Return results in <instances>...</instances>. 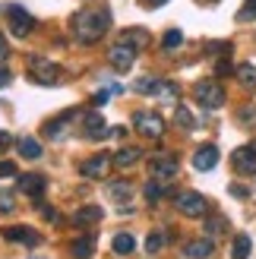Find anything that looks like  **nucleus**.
Returning a JSON list of instances; mask_svg holds the SVG:
<instances>
[{"instance_id": "15", "label": "nucleus", "mask_w": 256, "mask_h": 259, "mask_svg": "<svg viewBox=\"0 0 256 259\" xmlns=\"http://www.w3.org/2000/svg\"><path fill=\"white\" fill-rule=\"evenodd\" d=\"M212 253H215V240H209V237L184 243V259H209Z\"/></svg>"}, {"instance_id": "16", "label": "nucleus", "mask_w": 256, "mask_h": 259, "mask_svg": "<svg viewBox=\"0 0 256 259\" xmlns=\"http://www.w3.org/2000/svg\"><path fill=\"white\" fill-rule=\"evenodd\" d=\"M82 133H86L89 139H105L111 130H108L105 120H101V114L92 111V114H86V117H82Z\"/></svg>"}, {"instance_id": "22", "label": "nucleus", "mask_w": 256, "mask_h": 259, "mask_svg": "<svg viewBox=\"0 0 256 259\" xmlns=\"http://www.w3.org/2000/svg\"><path fill=\"white\" fill-rule=\"evenodd\" d=\"M250 250H253L250 234H237V237H234V247H231V259H247Z\"/></svg>"}, {"instance_id": "3", "label": "nucleus", "mask_w": 256, "mask_h": 259, "mask_svg": "<svg viewBox=\"0 0 256 259\" xmlns=\"http://www.w3.org/2000/svg\"><path fill=\"white\" fill-rule=\"evenodd\" d=\"M193 98H196L199 108L219 111V108L225 105V89H222V82H215V79H199V82L193 85Z\"/></svg>"}, {"instance_id": "24", "label": "nucleus", "mask_w": 256, "mask_h": 259, "mask_svg": "<svg viewBox=\"0 0 256 259\" xmlns=\"http://www.w3.org/2000/svg\"><path fill=\"white\" fill-rule=\"evenodd\" d=\"M234 76L240 79V85L256 89V67H253V63H240V67L234 70Z\"/></svg>"}, {"instance_id": "13", "label": "nucleus", "mask_w": 256, "mask_h": 259, "mask_svg": "<svg viewBox=\"0 0 256 259\" xmlns=\"http://www.w3.org/2000/svg\"><path fill=\"white\" fill-rule=\"evenodd\" d=\"M219 146H212V142H206V146H199L196 152H193V167L196 171H212L215 164H219Z\"/></svg>"}, {"instance_id": "31", "label": "nucleus", "mask_w": 256, "mask_h": 259, "mask_svg": "<svg viewBox=\"0 0 256 259\" xmlns=\"http://www.w3.org/2000/svg\"><path fill=\"white\" fill-rule=\"evenodd\" d=\"M250 19H256V0H247L244 10L237 13V22H250Z\"/></svg>"}, {"instance_id": "37", "label": "nucleus", "mask_w": 256, "mask_h": 259, "mask_svg": "<svg viewBox=\"0 0 256 259\" xmlns=\"http://www.w3.org/2000/svg\"><path fill=\"white\" fill-rule=\"evenodd\" d=\"M10 79H13V73H10L7 67H0V89H4V85H10Z\"/></svg>"}, {"instance_id": "17", "label": "nucleus", "mask_w": 256, "mask_h": 259, "mask_svg": "<svg viewBox=\"0 0 256 259\" xmlns=\"http://www.w3.org/2000/svg\"><path fill=\"white\" fill-rule=\"evenodd\" d=\"M95 253V234H79L70 243V256L73 259H92Z\"/></svg>"}, {"instance_id": "21", "label": "nucleus", "mask_w": 256, "mask_h": 259, "mask_svg": "<svg viewBox=\"0 0 256 259\" xmlns=\"http://www.w3.org/2000/svg\"><path fill=\"white\" fill-rule=\"evenodd\" d=\"M70 117H73V114H63V117H57V120H48L45 123V136L48 139H60L63 130H67V123H70Z\"/></svg>"}, {"instance_id": "1", "label": "nucleus", "mask_w": 256, "mask_h": 259, "mask_svg": "<svg viewBox=\"0 0 256 259\" xmlns=\"http://www.w3.org/2000/svg\"><path fill=\"white\" fill-rule=\"evenodd\" d=\"M111 25V13L101 7H86L73 16V35L79 45H95Z\"/></svg>"}, {"instance_id": "12", "label": "nucleus", "mask_w": 256, "mask_h": 259, "mask_svg": "<svg viewBox=\"0 0 256 259\" xmlns=\"http://www.w3.org/2000/svg\"><path fill=\"white\" fill-rule=\"evenodd\" d=\"M149 171H152L155 180H168V177H174L177 171H181V164H177L174 155H155V158L149 161Z\"/></svg>"}, {"instance_id": "2", "label": "nucleus", "mask_w": 256, "mask_h": 259, "mask_svg": "<svg viewBox=\"0 0 256 259\" xmlns=\"http://www.w3.org/2000/svg\"><path fill=\"white\" fill-rule=\"evenodd\" d=\"M29 79L38 85H60L63 70L48 57H29Z\"/></svg>"}, {"instance_id": "5", "label": "nucleus", "mask_w": 256, "mask_h": 259, "mask_svg": "<svg viewBox=\"0 0 256 259\" xmlns=\"http://www.w3.org/2000/svg\"><path fill=\"white\" fill-rule=\"evenodd\" d=\"M111 164H114V155L98 152V155H89V158L79 164V174H82V177H89V180H101V177H108Z\"/></svg>"}, {"instance_id": "23", "label": "nucleus", "mask_w": 256, "mask_h": 259, "mask_svg": "<svg viewBox=\"0 0 256 259\" xmlns=\"http://www.w3.org/2000/svg\"><path fill=\"white\" fill-rule=\"evenodd\" d=\"M158 85H161V79H155V76H143V79L133 82V92H139V95H158Z\"/></svg>"}, {"instance_id": "38", "label": "nucleus", "mask_w": 256, "mask_h": 259, "mask_svg": "<svg viewBox=\"0 0 256 259\" xmlns=\"http://www.w3.org/2000/svg\"><path fill=\"white\" fill-rule=\"evenodd\" d=\"M13 146V136L10 133H0V149H10Z\"/></svg>"}, {"instance_id": "39", "label": "nucleus", "mask_w": 256, "mask_h": 259, "mask_svg": "<svg viewBox=\"0 0 256 259\" xmlns=\"http://www.w3.org/2000/svg\"><path fill=\"white\" fill-rule=\"evenodd\" d=\"M228 70H231V63H228V60H225V57H222V63H219V67H215V73H219V76H225V73H228Z\"/></svg>"}, {"instance_id": "25", "label": "nucleus", "mask_w": 256, "mask_h": 259, "mask_svg": "<svg viewBox=\"0 0 256 259\" xmlns=\"http://www.w3.org/2000/svg\"><path fill=\"white\" fill-rule=\"evenodd\" d=\"M168 240H171V234H164V231H152V234L146 237V253H149V256H152V253H158Z\"/></svg>"}, {"instance_id": "8", "label": "nucleus", "mask_w": 256, "mask_h": 259, "mask_svg": "<svg viewBox=\"0 0 256 259\" xmlns=\"http://www.w3.org/2000/svg\"><path fill=\"white\" fill-rule=\"evenodd\" d=\"M108 196L120 205L123 215L133 212V202H130L133 199V184H130V180H111V184H108Z\"/></svg>"}, {"instance_id": "40", "label": "nucleus", "mask_w": 256, "mask_h": 259, "mask_svg": "<svg viewBox=\"0 0 256 259\" xmlns=\"http://www.w3.org/2000/svg\"><path fill=\"white\" fill-rule=\"evenodd\" d=\"M143 4H149V7H161V4H168V0H143Z\"/></svg>"}, {"instance_id": "9", "label": "nucleus", "mask_w": 256, "mask_h": 259, "mask_svg": "<svg viewBox=\"0 0 256 259\" xmlns=\"http://www.w3.org/2000/svg\"><path fill=\"white\" fill-rule=\"evenodd\" d=\"M174 205H177L184 215H190V218H202V215H206V209H209V202L202 199L199 193H190V190L181 193V196L174 199Z\"/></svg>"}, {"instance_id": "10", "label": "nucleus", "mask_w": 256, "mask_h": 259, "mask_svg": "<svg viewBox=\"0 0 256 259\" xmlns=\"http://www.w3.org/2000/svg\"><path fill=\"white\" fill-rule=\"evenodd\" d=\"M231 164H234L237 174L253 177V174H256V149H253V146H240V149H234Z\"/></svg>"}, {"instance_id": "14", "label": "nucleus", "mask_w": 256, "mask_h": 259, "mask_svg": "<svg viewBox=\"0 0 256 259\" xmlns=\"http://www.w3.org/2000/svg\"><path fill=\"white\" fill-rule=\"evenodd\" d=\"M19 190L25 193V196H32L35 202H41L45 190H48V180H45L41 174H22V177H19Z\"/></svg>"}, {"instance_id": "26", "label": "nucleus", "mask_w": 256, "mask_h": 259, "mask_svg": "<svg viewBox=\"0 0 256 259\" xmlns=\"http://www.w3.org/2000/svg\"><path fill=\"white\" fill-rule=\"evenodd\" d=\"M225 231H228V222H225L222 215H209V218H206V234H209V240H212V237H222Z\"/></svg>"}, {"instance_id": "28", "label": "nucleus", "mask_w": 256, "mask_h": 259, "mask_svg": "<svg viewBox=\"0 0 256 259\" xmlns=\"http://www.w3.org/2000/svg\"><path fill=\"white\" fill-rule=\"evenodd\" d=\"M136 158H139V149H120L117 155H114V164L130 167V164H136Z\"/></svg>"}, {"instance_id": "7", "label": "nucleus", "mask_w": 256, "mask_h": 259, "mask_svg": "<svg viewBox=\"0 0 256 259\" xmlns=\"http://www.w3.org/2000/svg\"><path fill=\"white\" fill-rule=\"evenodd\" d=\"M108 60H111V67L117 70V73H126L136 63V48L126 45V41H117V45L108 51Z\"/></svg>"}, {"instance_id": "32", "label": "nucleus", "mask_w": 256, "mask_h": 259, "mask_svg": "<svg viewBox=\"0 0 256 259\" xmlns=\"http://www.w3.org/2000/svg\"><path fill=\"white\" fill-rule=\"evenodd\" d=\"M177 123L187 126V130H193V126H196V117H193V114H190L187 108H177Z\"/></svg>"}, {"instance_id": "4", "label": "nucleus", "mask_w": 256, "mask_h": 259, "mask_svg": "<svg viewBox=\"0 0 256 259\" xmlns=\"http://www.w3.org/2000/svg\"><path fill=\"white\" fill-rule=\"evenodd\" d=\"M133 126L149 139H161L164 136V117L158 111H136L133 114Z\"/></svg>"}, {"instance_id": "29", "label": "nucleus", "mask_w": 256, "mask_h": 259, "mask_svg": "<svg viewBox=\"0 0 256 259\" xmlns=\"http://www.w3.org/2000/svg\"><path fill=\"white\" fill-rule=\"evenodd\" d=\"M164 193H168V184H158V180H152V184H146V199L149 202H158Z\"/></svg>"}, {"instance_id": "19", "label": "nucleus", "mask_w": 256, "mask_h": 259, "mask_svg": "<svg viewBox=\"0 0 256 259\" xmlns=\"http://www.w3.org/2000/svg\"><path fill=\"white\" fill-rule=\"evenodd\" d=\"M111 250L117 253V256H130V253L136 250V237H133V234H126V231H120V234H114Z\"/></svg>"}, {"instance_id": "11", "label": "nucleus", "mask_w": 256, "mask_h": 259, "mask_svg": "<svg viewBox=\"0 0 256 259\" xmlns=\"http://www.w3.org/2000/svg\"><path fill=\"white\" fill-rule=\"evenodd\" d=\"M4 237L10 243H22V247H38V243H41V234L29 225H13V228L4 231Z\"/></svg>"}, {"instance_id": "35", "label": "nucleus", "mask_w": 256, "mask_h": 259, "mask_svg": "<svg viewBox=\"0 0 256 259\" xmlns=\"http://www.w3.org/2000/svg\"><path fill=\"white\" fill-rule=\"evenodd\" d=\"M0 177H16V164H13V161H0Z\"/></svg>"}, {"instance_id": "27", "label": "nucleus", "mask_w": 256, "mask_h": 259, "mask_svg": "<svg viewBox=\"0 0 256 259\" xmlns=\"http://www.w3.org/2000/svg\"><path fill=\"white\" fill-rule=\"evenodd\" d=\"M120 41H126V45H133L136 51L143 48L146 41H149V35H146V29H126L123 35H120Z\"/></svg>"}, {"instance_id": "36", "label": "nucleus", "mask_w": 256, "mask_h": 259, "mask_svg": "<svg viewBox=\"0 0 256 259\" xmlns=\"http://www.w3.org/2000/svg\"><path fill=\"white\" fill-rule=\"evenodd\" d=\"M7 57H10V45H7L4 32H0V60H7Z\"/></svg>"}, {"instance_id": "18", "label": "nucleus", "mask_w": 256, "mask_h": 259, "mask_svg": "<svg viewBox=\"0 0 256 259\" xmlns=\"http://www.w3.org/2000/svg\"><path fill=\"white\" fill-rule=\"evenodd\" d=\"M101 215H105V212H101L98 205H82L79 212H73V225H76V228H82V225H95V222H101Z\"/></svg>"}, {"instance_id": "20", "label": "nucleus", "mask_w": 256, "mask_h": 259, "mask_svg": "<svg viewBox=\"0 0 256 259\" xmlns=\"http://www.w3.org/2000/svg\"><path fill=\"white\" fill-rule=\"evenodd\" d=\"M16 149H19V155H22V158H29V161L41 158V142H38V139H32V136H22V139L16 142Z\"/></svg>"}, {"instance_id": "33", "label": "nucleus", "mask_w": 256, "mask_h": 259, "mask_svg": "<svg viewBox=\"0 0 256 259\" xmlns=\"http://www.w3.org/2000/svg\"><path fill=\"white\" fill-rule=\"evenodd\" d=\"M158 95H161L164 101H177V85H174V82H161V85H158Z\"/></svg>"}, {"instance_id": "34", "label": "nucleus", "mask_w": 256, "mask_h": 259, "mask_svg": "<svg viewBox=\"0 0 256 259\" xmlns=\"http://www.w3.org/2000/svg\"><path fill=\"white\" fill-rule=\"evenodd\" d=\"M13 209H16V202H13V196H7V193H0V215H10Z\"/></svg>"}, {"instance_id": "30", "label": "nucleus", "mask_w": 256, "mask_h": 259, "mask_svg": "<svg viewBox=\"0 0 256 259\" xmlns=\"http://www.w3.org/2000/svg\"><path fill=\"white\" fill-rule=\"evenodd\" d=\"M181 45H184V35L177 32V29L164 32V38H161V48H164V51H174V48H181Z\"/></svg>"}, {"instance_id": "6", "label": "nucleus", "mask_w": 256, "mask_h": 259, "mask_svg": "<svg viewBox=\"0 0 256 259\" xmlns=\"http://www.w3.org/2000/svg\"><path fill=\"white\" fill-rule=\"evenodd\" d=\"M7 19H10V32L16 35V38L32 35V29H35L32 13H25V10H22V7H16V4H13V7L7 10Z\"/></svg>"}, {"instance_id": "41", "label": "nucleus", "mask_w": 256, "mask_h": 259, "mask_svg": "<svg viewBox=\"0 0 256 259\" xmlns=\"http://www.w3.org/2000/svg\"><path fill=\"white\" fill-rule=\"evenodd\" d=\"M202 4H219V0H202Z\"/></svg>"}]
</instances>
